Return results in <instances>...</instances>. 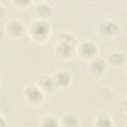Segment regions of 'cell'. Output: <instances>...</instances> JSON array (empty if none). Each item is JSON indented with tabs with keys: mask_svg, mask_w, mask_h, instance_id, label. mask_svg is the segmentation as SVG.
<instances>
[{
	"mask_svg": "<svg viewBox=\"0 0 127 127\" xmlns=\"http://www.w3.org/2000/svg\"><path fill=\"white\" fill-rule=\"evenodd\" d=\"M51 34V27L43 19L35 20L30 26V35L37 42H45Z\"/></svg>",
	"mask_w": 127,
	"mask_h": 127,
	"instance_id": "6da1fadb",
	"label": "cell"
},
{
	"mask_svg": "<svg viewBox=\"0 0 127 127\" xmlns=\"http://www.w3.org/2000/svg\"><path fill=\"white\" fill-rule=\"evenodd\" d=\"M24 96L28 103L39 105L44 100V93L37 84H29L24 89Z\"/></svg>",
	"mask_w": 127,
	"mask_h": 127,
	"instance_id": "7a4b0ae2",
	"label": "cell"
},
{
	"mask_svg": "<svg viewBox=\"0 0 127 127\" xmlns=\"http://www.w3.org/2000/svg\"><path fill=\"white\" fill-rule=\"evenodd\" d=\"M99 31L107 37H114L119 32V26L112 20H104L99 24Z\"/></svg>",
	"mask_w": 127,
	"mask_h": 127,
	"instance_id": "3957f363",
	"label": "cell"
},
{
	"mask_svg": "<svg viewBox=\"0 0 127 127\" xmlns=\"http://www.w3.org/2000/svg\"><path fill=\"white\" fill-rule=\"evenodd\" d=\"M78 53L84 59H91L97 54V47L93 43L85 41L78 46Z\"/></svg>",
	"mask_w": 127,
	"mask_h": 127,
	"instance_id": "277c9868",
	"label": "cell"
},
{
	"mask_svg": "<svg viewBox=\"0 0 127 127\" xmlns=\"http://www.w3.org/2000/svg\"><path fill=\"white\" fill-rule=\"evenodd\" d=\"M6 32L12 38H19L23 35L24 27L18 20H10L6 24Z\"/></svg>",
	"mask_w": 127,
	"mask_h": 127,
	"instance_id": "5b68a950",
	"label": "cell"
},
{
	"mask_svg": "<svg viewBox=\"0 0 127 127\" xmlns=\"http://www.w3.org/2000/svg\"><path fill=\"white\" fill-rule=\"evenodd\" d=\"M56 87H67L70 84L71 77L64 70H58L53 76Z\"/></svg>",
	"mask_w": 127,
	"mask_h": 127,
	"instance_id": "8992f818",
	"label": "cell"
},
{
	"mask_svg": "<svg viewBox=\"0 0 127 127\" xmlns=\"http://www.w3.org/2000/svg\"><path fill=\"white\" fill-rule=\"evenodd\" d=\"M72 50H73L72 47L59 42V44L55 48V55L57 56V58L61 60H67L70 58L72 54Z\"/></svg>",
	"mask_w": 127,
	"mask_h": 127,
	"instance_id": "52a82bcc",
	"label": "cell"
},
{
	"mask_svg": "<svg viewBox=\"0 0 127 127\" xmlns=\"http://www.w3.org/2000/svg\"><path fill=\"white\" fill-rule=\"evenodd\" d=\"M42 91H53L55 88H56V85H55V82H54V79L52 76L50 75H47V74H42L39 78H38V84H37Z\"/></svg>",
	"mask_w": 127,
	"mask_h": 127,
	"instance_id": "ba28073f",
	"label": "cell"
},
{
	"mask_svg": "<svg viewBox=\"0 0 127 127\" xmlns=\"http://www.w3.org/2000/svg\"><path fill=\"white\" fill-rule=\"evenodd\" d=\"M106 67V63L101 58H94L89 64V69L93 74H101L104 72Z\"/></svg>",
	"mask_w": 127,
	"mask_h": 127,
	"instance_id": "9c48e42d",
	"label": "cell"
},
{
	"mask_svg": "<svg viewBox=\"0 0 127 127\" xmlns=\"http://www.w3.org/2000/svg\"><path fill=\"white\" fill-rule=\"evenodd\" d=\"M61 123L64 127H77L78 118L73 113H64L62 116Z\"/></svg>",
	"mask_w": 127,
	"mask_h": 127,
	"instance_id": "30bf717a",
	"label": "cell"
},
{
	"mask_svg": "<svg viewBox=\"0 0 127 127\" xmlns=\"http://www.w3.org/2000/svg\"><path fill=\"white\" fill-rule=\"evenodd\" d=\"M109 63L114 66H121L125 64L126 57L122 52H113L109 55Z\"/></svg>",
	"mask_w": 127,
	"mask_h": 127,
	"instance_id": "8fae6325",
	"label": "cell"
},
{
	"mask_svg": "<svg viewBox=\"0 0 127 127\" xmlns=\"http://www.w3.org/2000/svg\"><path fill=\"white\" fill-rule=\"evenodd\" d=\"M95 127H114V124L110 117L102 114L99 115L95 120Z\"/></svg>",
	"mask_w": 127,
	"mask_h": 127,
	"instance_id": "7c38bea8",
	"label": "cell"
},
{
	"mask_svg": "<svg viewBox=\"0 0 127 127\" xmlns=\"http://www.w3.org/2000/svg\"><path fill=\"white\" fill-rule=\"evenodd\" d=\"M40 127H60L59 122L51 115H46L40 122Z\"/></svg>",
	"mask_w": 127,
	"mask_h": 127,
	"instance_id": "4fadbf2b",
	"label": "cell"
},
{
	"mask_svg": "<svg viewBox=\"0 0 127 127\" xmlns=\"http://www.w3.org/2000/svg\"><path fill=\"white\" fill-rule=\"evenodd\" d=\"M59 42L60 43H64V44H66L72 48L75 47L76 45V40L73 36L69 35V34H62L59 38Z\"/></svg>",
	"mask_w": 127,
	"mask_h": 127,
	"instance_id": "5bb4252c",
	"label": "cell"
},
{
	"mask_svg": "<svg viewBox=\"0 0 127 127\" xmlns=\"http://www.w3.org/2000/svg\"><path fill=\"white\" fill-rule=\"evenodd\" d=\"M37 12L42 15V16H48L51 12H52V9H51V6L47 3H40L38 4L37 6Z\"/></svg>",
	"mask_w": 127,
	"mask_h": 127,
	"instance_id": "9a60e30c",
	"label": "cell"
},
{
	"mask_svg": "<svg viewBox=\"0 0 127 127\" xmlns=\"http://www.w3.org/2000/svg\"><path fill=\"white\" fill-rule=\"evenodd\" d=\"M0 127H6V121L1 115H0Z\"/></svg>",
	"mask_w": 127,
	"mask_h": 127,
	"instance_id": "2e32d148",
	"label": "cell"
},
{
	"mask_svg": "<svg viewBox=\"0 0 127 127\" xmlns=\"http://www.w3.org/2000/svg\"><path fill=\"white\" fill-rule=\"evenodd\" d=\"M14 3H15L16 5H18V6H19L20 4H23L24 6H26V5H28L30 2H29V1H24V2H23V1H16V2H14Z\"/></svg>",
	"mask_w": 127,
	"mask_h": 127,
	"instance_id": "e0dca14e",
	"label": "cell"
},
{
	"mask_svg": "<svg viewBox=\"0 0 127 127\" xmlns=\"http://www.w3.org/2000/svg\"><path fill=\"white\" fill-rule=\"evenodd\" d=\"M3 12H4V9H3V6L0 4V17L2 16V14H3Z\"/></svg>",
	"mask_w": 127,
	"mask_h": 127,
	"instance_id": "ac0fdd59",
	"label": "cell"
},
{
	"mask_svg": "<svg viewBox=\"0 0 127 127\" xmlns=\"http://www.w3.org/2000/svg\"><path fill=\"white\" fill-rule=\"evenodd\" d=\"M2 36H3V31H2V29L0 28V39L2 38Z\"/></svg>",
	"mask_w": 127,
	"mask_h": 127,
	"instance_id": "d6986e66",
	"label": "cell"
}]
</instances>
